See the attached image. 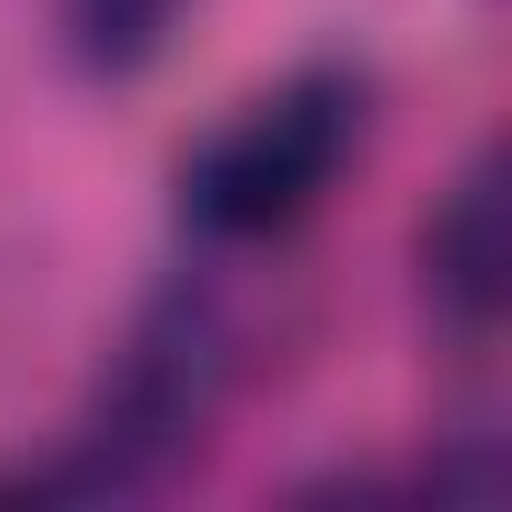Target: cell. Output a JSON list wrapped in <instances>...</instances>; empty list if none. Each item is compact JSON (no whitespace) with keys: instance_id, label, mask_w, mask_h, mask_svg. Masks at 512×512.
Masks as SVG:
<instances>
[{"instance_id":"cell-1","label":"cell","mask_w":512,"mask_h":512,"mask_svg":"<svg viewBox=\"0 0 512 512\" xmlns=\"http://www.w3.org/2000/svg\"><path fill=\"white\" fill-rule=\"evenodd\" d=\"M231 362H241V332H231L221 292L181 272L171 292L141 302L131 342L111 352V372H101L91 412L61 432V452L31 462V472H11V492H31V502H121V492H151L211 432V412L231 392Z\"/></svg>"},{"instance_id":"cell-2","label":"cell","mask_w":512,"mask_h":512,"mask_svg":"<svg viewBox=\"0 0 512 512\" xmlns=\"http://www.w3.org/2000/svg\"><path fill=\"white\" fill-rule=\"evenodd\" d=\"M372 131V81L352 61H302L282 71L272 91H251L231 121H211L191 151H181V231L201 251H262V241H292L332 181L352 171Z\"/></svg>"},{"instance_id":"cell-3","label":"cell","mask_w":512,"mask_h":512,"mask_svg":"<svg viewBox=\"0 0 512 512\" xmlns=\"http://www.w3.org/2000/svg\"><path fill=\"white\" fill-rule=\"evenodd\" d=\"M512 292V241H502V151H472L452 191L422 221V302L452 342H492Z\"/></svg>"},{"instance_id":"cell-4","label":"cell","mask_w":512,"mask_h":512,"mask_svg":"<svg viewBox=\"0 0 512 512\" xmlns=\"http://www.w3.org/2000/svg\"><path fill=\"white\" fill-rule=\"evenodd\" d=\"M181 11H191V0H51V31H61V61L81 81L121 91V81H141L171 51Z\"/></svg>"}]
</instances>
